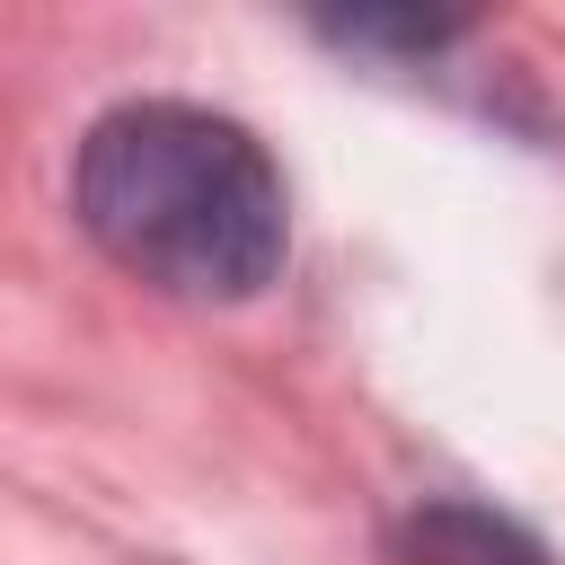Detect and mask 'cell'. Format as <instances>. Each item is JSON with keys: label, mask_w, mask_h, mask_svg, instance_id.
Here are the masks:
<instances>
[{"label": "cell", "mask_w": 565, "mask_h": 565, "mask_svg": "<svg viewBox=\"0 0 565 565\" xmlns=\"http://www.w3.org/2000/svg\"><path fill=\"white\" fill-rule=\"evenodd\" d=\"M71 194L88 238L177 300H247L291 247V203L265 141L185 97L97 115Z\"/></svg>", "instance_id": "obj_1"}, {"label": "cell", "mask_w": 565, "mask_h": 565, "mask_svg": "<svg viewBox=\"0 0 565 565\" xmlns=\"http://www.w3.org/2000/svg\"><path fill=\"white\" fill-rule=\"evenodd\" d=\"M406 556L415 565H547V547L486 503H424L406 521Z\"/></svg>", "instance_id": "obj_2"}]
</instances>
